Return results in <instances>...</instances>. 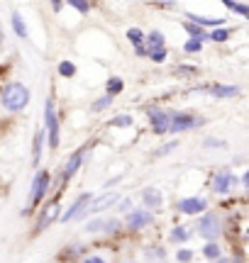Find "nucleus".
Listing matches in <instances>:
<instances>
[{
  "label": "nucleus",
  "instance_id": "23",
  "mask_svg": "<svg viewBox=\"0 0 249 263\" xmlns=\"http://www.w3.org/2000/svg\"><path fill=\"white\" fill-rule=\"evenodd\" d=\"M208 39H210V42L222 44V42H227V39H230V29H227V27H215L212 32H208Z\"/></svg>",
  "mask_w": 249,
  "mask_h": 263
},
{
  "label": "nucleus",
  "instance_id": "30",
  "mask_svg": "<svg viewBox=\"0 0 249 263\" xmlns=\"http://www.w3.org/2000/svg\"><path fill=\"white\" fill-rule=\"evenodd\" d=\"M117 229H120V219H103V227H100V232H105V234H115Z\"/></svg>",
  "mask_w": 249,
  "mask_h": 263
},
{
  "label": "nucleus",
  "instance_id": "25",
  "mask_svg": "<svg viewBox=\"0 0 249 263\" xmlns=\"http://www.w3.org/2000/svg\"><path fill=\"white\" fill-rule=\"evenodd\" d=\"M225 8L232 10V12H237V15H242V17H249V5H244V3H235V0H225Z\"/></svg>",
  "mask_w": 249,
  "mask_h": 263
},
{
  "label": "nucleus",
  "instance_id": "39",
  "mask_svg": "<svg viewBox=\"0 0 249 263\" xmlns=\"http://www.w3.org/2000/svg\"><path fill=\"white\" fill-rule=\"evenodd\" d=\"M179 71H181V73H195L198 68H195V66H179Z\"/></svg>",
  "mask_w": 249,
  "mask_h": 263
},
{
  "label": "nucleus",
  "instance_id": "5",
  "mask_svg": "<svg viewBox=\"0 0 249 263\" xmlns=\"http://www.w3.org/2000/svg\"><path fill=\"white\" fill-rule=\"evenodd\" d=\"M120 202V195L117 193H103L98 197H91V202L86 205V210L81 212V217H91V215H98V212H105L108 207H115ZM78 217V219H81Z\"/></svg>",
  "mask_w": 249,
  "mask_h": 263
},
{
  "label": "nucleus",
  "instance_id": "19",
  "mask_svg": "<svg viewBox=\"0 0 249 263\" xmlns=\"http://www.w3.org/2000/svg\"><path fill=\"white\" fill-rule=\"evenodd\" d=\"M144 42H147V47L144 49H162L164 44H166V39H164V34L159 32V29H152V32L144 37Z\"/></svg>",
  "mask_w": 249,
  "mask_h": 263
},
{
  "label": "nucleus",
  "instance_id": "7",
  "mask_svg": "<svg viewBox=\"0 0 249 263\" xmlns=\"http://www.w3.org/2000/svg\"><path fill=\"white\" fill-rule=\"evenodd\" d=\"M235 173L232 168H220L215 171V176H212V190L218 193V195H227L232 188H235Z\"/></svg>",
  "mask_w": 249,
  "mask_h": 263
},
{
  "label": "nucleus",
  "instance_id": "21",
  "mask_svg": "<svg viewBox=\"0 0 249 263\" xmlns=\"http://www.w3.org/2000/svg\"><path fill=\"white\" fill-rule=\"evenodd\" d=\"M183 29L188 32V39H198V42H208V32L205 29H201L198 25H191V22H183Z\"/></svg>",
  "mask_w": 249,
  "mask_h": 263
},
{
  "label": "nucleus",
  "instance_id": "16",
  "mask_svg": "<svg viewBox=\"0 0 249 263\" xmlns=\"http://www.w3.org/2000/svg\"><path fill=\"white\" fill-rule=\"evenodd\" d=\"M186 22L191 25H198V27H222V20H215V17H203V15H195V12H186Z\"/></svg>",
  "mask_w": 249,
  "mask_h": 263
},
{
  "label": "nucleus",
  "instance_id": "44",
  "mask_svg": "<svg viewBox=\"0 0 249 263\" xmlns=\"http://www.w3.org/2000/svg\"><path fill=\"white\" fill-rule=\"evenodd\" d=\"M215 263H227V258H215Z\"/></svg>",
  "mask_w": 249,
  "mask_h": 263
},
{
  "label": "nucleus",
  "instance_id": "11",
  "mask_svg": "<svg viewBox=\"0 0 249 263\" xmlns=\"http://www.w3.org/2000/svg\"><path fill=\"white\" fill-rule=\"evenodd\" d=\"M91 197H93L91 193H83V195H78L76 202H74V205L68 207L64 215H61V222H71V219H78V217H81V212L86 210V205L91 202Z\"/></svg>",
  "mask_w": 249,
  "mask_h": 263
},
{
  "label": "nucleus",
  "instance_id": "10",
  "mask_svg": "<svg viewBox=\"0 0 249 263\" xmlns=\"http://www.w3.org/2000/svg\"><path fill=\"white\" fill-rule=\"evenodd\" d=\"M57 219H59V202H57V200H51V202L42 210L39 222H37V229H34V232H44V229H47V227H51Z\"/></svg>",
  "mask_w": 249,
  "mask_h": 263
},
{
  "label": "nucleus",
  "instance_id": "36",
  "mask_svg": "<svg viewBox=\"0 0 249 263\" xmlns=\"http://www.w3.org/2000/svg\"><path fill=\"white\" fill-rule=\"evenodd\" d=\"M100 227H103V219H91L86 227V232H91V234H98L100 232Z\"/></svg>",
  "mask_w": 249,
  "mask_h": 263
},
{
  "label": "nucleus",
  "instance_id": "40",
  "mask_svg": "<svg viewBox=\"0 0 249 263\" xmlns=\"http://www.w3.org/2000/svg\"><path fill=\"white\" fill-rule=\"evenodd\" d=\"M83 263H105L100 256H88V258H83Z\"/></svg>",
  "mask_w": 249,
  "mask_h": 263
},
{
  "label": "nucleus",
  "instance_id": "20",
  "mask_svg": "<svg viewBox=\"0 0 249 263\" xmlns=\"http://www.w3.org/2000/svg\"><path fill=\"white\" fill-rule=\"evenodd\" d=\"M105 95H110V98H115V95H120L124 90V81L120 78V76H113V78H108V83H105Z\"/></svg>",
  "mask_w": 249,
  "mask_h": 263
},
{
  "label": "nucleus",
  "instance_id": "1",
  "mask_svg": "<svg viewBox=\"0 0 249 263\" xmlns=\"http://www.w3.org/2000/svg\"><path fill=\"white\" fill-rule=\"evenodd\" d=\"M0 103L8 112H22L29 105V88L25 83H8L0 93Z\"/></svg>",
  "mask_w": 249,
  "mask_h": 263
},
{
  "label": "nucleus",
  "instance_id": "35",
  "mask_svg": "<svg viewBox=\"0 0 249 263\" xmlns=\"http://www.w3.org/2000/svg\"><path fill=\"white\" fill-rule=\"evenodd\" d=\"M173 149H176V141H171V144H164V146H159V151H154V156H166V154H171Z\"/></svg>",
  "mask_w": 249,
  "mask_h": 263
},
{
  "label": "nucleus",
  "instance_id": "31",
  "mask_svg": "<svg viewBox=\"0 0 249 263\" xmlns=\"http://www.w3.org/2000/svg\"><path fill=\"white\" fill-rule=\"evenodd\" d=\"M201 49H203V44L198 39H188V42L183 44V51H186V54H198Z\"/></svg>",
  "mask_w": 249,
  "mask_h": 263
},
{
  "label": "nucleus",
  "instance_id": "13",
  "mask_svg": "<svg viewBox=\"0 0 249 263\" xmlns=\"http://www.w3.org/2000/svg\"><path fill=\"white\" fill-rule=\"evenodd\" d=\"M88 146H83V149H78L71 159L66 161V166H64V171H61V180H71L74 176H76V171L81 168V163H83V154H86Z\"/></svg>",
  "mask_w": 249,
  "mask_h": 263
},
{
  "label": "nucleus",
  "instance_id": "43",
  "mask_svg": "<svg viewBox=\"0 0 249 263\" xmlns=\"http://www.w3.org/2000/svg\"><path fill=\"white\" fill-rule=\"evenodd\" d=\"M3 39H5V32H3V25H0V44H3Z\"/></svg>",
  "mask_w": 249,
  "mask_h": 263
},
{
  "label": "nucleus",
  "instance_id": "24",
  "mask_svg": "<svg viewBox=\"0 0 249 263\" xmlns=\"http://www.w3.org/2000/svg\"><path fill=\"white\" fill-rule=\"evenodd\" d=\"M203 256H205V258H210V261H215V258H220L222 256V249L215 244V241H208V244L203 246Z\"/></svg>",
  "mask_w": 249,
  "mask_h": 263
},
{
  "label": "nucleus",
  "instance_id": "37",
  "mask_svg": "<svg viewBox=\"0 0 249 263\" xmlns=\"http://www.w3.org/2000/svg\"><path fill=\"white\" fill-rule=\"evenodd\" d=\"M203 144H205L208 149H210V146H218V149H225V146H227V144H225L222 139H205Z\"/></svg>",
  "mask_w": 249,
  "mask_h": 263
},
{
  "label": "nucleus",
  "instance_id": "3",
  "mask_svg": "<svg viewBox=\"0 0 249 263\" xmlns=\"http://www.w3.org/2000/svg\"><path fill=\"white\" fill-rule=\"evenodd\" d=\"M203 122H205L203 117H195V115L183 112V110L169 112V132H171V134H181V132L193 129V127H201Z\"/></svg>",
  "mask_w": 249,
  "mask_h": 263
},
{
  "label": "nucleus",
  "instance_id": "42",
  "mask_svg": "<svg viewBox=\"0 0 249 263\" xmlns=\"http://www.w3.org/2000/svg\"><path fill=\"white\" fill-rule=\"evenodd\" d=\"M247 183H249V173H244V176H242V180H240V185H242V188H247Z\"/></svg>",
  "mask_w": 249,
  "mask_h": 263
},
{
  "label": "nucleus",
  "instance_id": "14",
  "mask_svg": "<svg viewBox=\"0 0 249 263\" xmlns=\"http://www.w3.org/2000/svg\"><path fill=\"white\" fill-rule=\"evenodd\" d=\"M208 93L212 95V98H220V100H225V98H237L240 95V88L237 85H225V83H215L208 88Z\"/></svg>",
  "mask_w": 249,
  "mask_h": 263
},
{
  "label": "nucleus",
  "instance_id": "38",
  "mask_svg": "<svg viewBox=\"0 0 249 263\" xmlns=\"http://www.w3.org/2000/svg\"><path fill=\"white\" fill-rule=\"evenodd\" d=\"M117 210H120V212H130V210H132V200H122Z\"/></svg>",
  "mask_w": 249,
  "mask_h": 263
},
{
  "label": "nucleus",
  "instance_id": "22",
  "mask_svg": "<svg viewBox=\"0 0 249 263\" xmlns=\"http://www.w3.org/2000/svg\"><path fill=\"white\" fill-rule=\"evenodd\" d=\"M188 239H191V232L186 227H173L171 229V244H183Z\"/></svg>",
  "mask_w": 249,
  "mask_h": 263
},
{
  "label": "nucleus",
  "instance_id": "4",
  "mask_svg": "<svg viewBox=\"0 0 249 263\" xmlns=\"http://www.w3.org/2000/svg\"><path fill=\"white\" fill-rule=\"evenodd\" d=\"M47 190H49V173L47 171H37V176H34V180H32V190H29L25 215H29V212L42 202V197L47 195Z\"/></svg>",
  "mask_w": 249,
  "mask_h": 263
},
{
  "label": "nucleus",
  "instance_id": "17",
  "mask_svg": "<svg viewBox=\"0 0 249 263\" xmlns=\"http://www.w3.org/2000/svg\"><path fill=\"white\" fill-rule=\"evenodd\" d=\"M42 146H44V129H39L34 134V141H32V166L37 168L39 161H42Z\"/></svg>",
  "mask_w": 249,
  "mask_h": 263
},
{
  "label": "nucleus",
  "instance_id": "29",
  "mask_svg": "<svg viewBox=\"0 0 249 263\" xmlns=\"http://www.w3.org/2000/svg\"><path fill=\"white\" fill-rule=\"evenodd\" d=\"M59 76H64V78H74V76H76V64H71V61H61V64H59Z\"/></svg>",
  "mask_w": 249,
  "mask_h": 263
},
{
  "label": "nucleus",
  "instance_id": "32",
  "mask_svg": "<svg viewBox=\"0 0 249 263\" xmlns=\"http://www.w3.org/2000/svg\"><path fill=\"white\" fill-rule=\"evenodd\" d=\"M68 5H71L74 10H78L81 15H86V12H91V3H83V0H71Z\"/></svg>",
  "mask_w": 249,
  "mask_h": 263
},
{
  "label": "nucleus",
  "instance_id": "12",
  "mask_svg": "<svg viewBox=\"0 0 249 263\" xmlns=\"http://www.w3.org/2000/svg\"><path fill=\"white\" fill-rule=\"evenodd\" d=\"M205 207H208V200H203V197H186L179 202V212L183 215H201L205 212Z\"/></svg>",
  "mask_w": 249,
  "mask_h": 263
},
{
  "label": "nucleus",
  "instance_id": "2",
  "mask_svg": "<svg viewBox=\"0 0 249 263\" xmlns=\"http://www.w3.org/2000/svg\"><path fill=\"white\" fill-rule=\"evenodd\" d=\"M44 139H47L49 149L59 146V117L51 98H47V103H44Z\"/></svg>",
  "mask_w": 249,
  "mask_h": 263
},
{
  "label": "nucleus",
  "instance_id": "33",
  "mask_svg": "<svg viewBox=\"0 0 249 263\" xmlns=\"http://www.w3.org/2000/svg\"><path fill=\"white\" fill-rule=\"evenodd\" d=\"M176 261L179 263H191L193 261V251H188V249H179V251H176Z\"/></svg>",
  "mask_w": 249,
  "mask_h": 263
},
{
  "label": "nucleus",
  "instance_id": "34",
  "mask_svg": "<svg viewBox=\"0 0 249 263\" xmlns=\"http://www.w3.org/2000/svg\"><path fill=\"white\" fill-rule=\"evenodd\" d=\"M110 124H113V127H132V117H130V115H120V117H115Z\"/></svg>",
  "mask_w": 249,
  "mask_h": 263
},
{
  "label": "nucleus",
  "instance_id": "9",
  "mask_svg": "<svg viewBox=\"0 0 249 263\" xmlns=\"http://www.w3.org/2000/svg\"><path fill=\"white\" fill-rule=\"evenodd\" d=\"M147 117H149V124H152L154 134H166L169 132V112L162 110V107H149L147 110Z\"/></svg>",
  "mask_w": 249,
  "mask_h": 263
},
{
  "label": "nucleus",
  "instance_id": "18",
  "mask_svg": "<svg viewBox=\"0 0 249 263\" xmlns=\"http://www.w3.org/2000/svg\"><path fill=\"white\" fill-rule=\"evenodd\" d=\"M10 22H12V29H15V34L20 39H27V25H25V17H22V12H12L10 15Z\"/></svg>",
  "mask_w": 249,
  "mask_h": 263
},
{
  "label": "nucleus",
  "instance_id": "15",
  "mask_svg": "<svg viewBox=\"0 0 249 263\" xmlns=\"http://www.w3.org/2000/svg\"><path fill=\"white\" fill-rule=\"evenodd\" d=\"M142 202H144V207H152V210L162 207V202H164L162 190H159V188H144V193H142Z\"/></svg>",
  "mask_w": 249,
  "mask_h": 263
},
{
  "label": "nucleus",
  "instance_id": "27",
  "mask_svg": "<svg viewBox=\"0 0 249 263\" xmlns=\"http://www.w3.org/2000/svg\"><path fill=\"white\" fill-rule=\"evenodd\" d=\"M147 57L152 59L154 64H164V61H166V57H169V51H166V47H162V49H147Z\"/></svg>",
  "mask_w": 249,
  "mask_h": 263
},
{
  "label": "nucleus",
  "instance_id": "26",
  "mask_svg": "<svg viewBox=\"0 0 249 263\" xmlns=\"http://www.w3.org/2000/svg\"><path fill=\"white\" fill-rule=\"evenodd\" d=\"M127 39L134 44V49L137 47H144V32L139 27H132V29H127Z\"/></svg>",
  "mask_w": 249,
  "mask_h": 263
},
{
  "label": "nucleus",
  "instance_id": "41",
  "mask_svg": "<svg viewBox=\"0 0 249 263\" xmlns=\"http://www.w3.org/2000/svg\"><path fill=\"white\" fill-rule=\"evenodd\" d=\"M134 54H137V57H147V49H144V47H137V49H134Z\"/></svg>",
  "mask_w": 249,
  "mask_h": 263
},
{
  "label": "nucleus",
  "instance_id": "8",
  "mask_svg": "<svg viewBox=\"0 0 249 263\" xmlns=\"http://www.w3.org/2000/svg\"><path fill=\"white\" fill-rule=\"evenodd\" d=\"M152 222H154V215L149 212V210H144V207H139V210H130V215H127V229H132V232L144 229V227H149Z\"/></svg>",
  "mask_w": 249,
  "mask_h": 263
},
{
  "label": "nucleus",
  "instance_id": "28",
  "mask_svg": "<svg viewBox=\"0 0 249 263\" xmlns=\"http://www.w3.org/2000/svg\"><path fill=\"white\" fill-rule=\"evenodd\" d=\"M113 105V98L110 95H103V98H98V100H93V105H91V110L93 112H103V110H108Z\"/></svg>",
  "mask_w": 249,
  "mask_h": 263
},
{
  "label": "nucleus",
  "instance_id": "6",
  "mask_svg": "<svg viewBox=\"0 0 249 263\" xmlns=\"http://www.w3.org/2000/svg\"><path fill=\"white\" fill-rule=\"evenodd\" d=\"M198 234H201L203 239H208V241H215V239L222 234V229H220V217L215 215V212H208V215H203V219L198 222Z\"/></svg>",
  "mask_w": 249,
  "mask_h": 263
}]
</instances>
